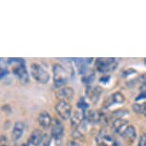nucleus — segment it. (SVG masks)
<instances>
[{
    "label": "nucleus",
    "instance_id": "1",
    "mask_svg": "<svg viewBox=\"0 0 146 146\" xmlns=\"http://www.w3.org/2000/svg\"><path fill=\"white\" fill-rule=\"evenodd\" d=\"M31 74L33 78L41 84H46L50 80V75L48 71L38 63H33L31 65Z\"/></svg>",
    "mask_w": 146,
    "mask_h": 146
},
{
    "label": "nucleus",
    "instance_id": "2",
    "mask_svg": "<svg viewBox=\"0 0 146 146\" xmlns=\"http://www.w3.org/2000/svg\"><path fill=\"white\" fill-rule=\"evenodd\" d=\"M53 76L54 83L56 88H60L67 83V72L61 65L54 64L53 66Z\"/></svg>",
    "mask_w": 146,
    "mask_h": 146
},
{
    "label": "nucleus",
    "instance_id": "3",
    "mask_svg": "<svg viewBox=\"0 0 146 146\" xmlns=\"http://www.w3.org/2000/svg\"><path fill=\"white\" fill-rule=\"evenodd\" d=\"M117 62L115 58H98L96 61V68L101 73L114 71L117 68Z\"/></svg>",
    "mask_w": 146,
    "mask_h": 146
},
{
    "label": "nucleus",
    "instance_id": "4",
    "mask_svg": "<svg viewBox=\"0 0 146 146\" xmlns=\"http://www.w3.org/2000/svg\"><path fill=\"white\" fill-rule=\"evenodd\" d=\"M56 110L57 115L62 118L63 120H67L72 115V106L67 101L59 100L56 104Z\"/></svg>",
    "mask_w": 146,
    "mask_h": 146
},
{
    "label": "nucleus",
    "instance_id": "5",
    "mask_svg": "<svg viewBox=\"0 0 146 146\" xmlns=\"http://www.w3.org/2000/svg\"><path fill=\"white\" fill-rule=\"evenodd\" d=\"M13 73L15 76L19 79V81L23 84L29 83V74L27 71V68L25 67V63H21L15 66H13Z\"/></svg>",
    "mask_w": 146,
    "mask_h": 146
},
{
    "label": "nucleus",
    "instance_id": "6",
    "mask_svg": "<svg viewBox=\"0 0 146 146\" xmlns=\"http://www.w3.org/2000/svg\"><path fill=\"white\" fill-rule=\"evenodd\" d=\"M63 136V125L61 121L58 119H54L51 126V137L60 142Z\"/></svg>",
    "mask_w": 146,
    "mask_h": 146
},
{
    "label": "nucleus",
    "instance_id": "7",
    "mask_svg": "<svg viewBox=\"0 0 146 146\" xmlns=\"http://www.w3.org/2000/svg\"><path fill=\"white\" fill-rule=\"evenodd\" d=\"M74 96H75L74 90L70 87H64V88H62V89L58 90V92L56 93V98H58L59 100L67 101V102L73 100Z\"/></svg>",
    "mask_w": 146,
    "mask_h": 146
},
{
    "label": "nucleus",
    "instance_id": "8",
    "mask_svg": "<svg viewBox=\"0 0 146 146\" xmlns=\"http://www.w3.org/2000/svg\"><path fill=\"white\" fill-rule=\"evenodd\" d=\"M38 123L43 129H49L52 126L53 119L48 112H41L38 115Z\"/></svg>",
    "mask_w": 146,
    "mask_h": 146
},
{
    "label": "nucleus",
    "instance_id": "9",
    "mask_svg": "<svg viewBox=\"0 0 146 146\" xmlns=\"http://www.w3.org/2000/svg\"><path fill=\"white\" fill-rule=\"evenodd\" d=\"M24 129H25V124H24V122H22V121H17V122H15V125H13V131H12L13 139L16 141V140H18L20 139V137L23 136Z\"/></svg>",
    "mask_w": 146,
    "mask_h": 146
},
{
    "label": "nucleus",
    "instance_id": "10",
    "mask_svg": "<svg viewBox=\"0 0 146 146\" xmlns=\"http://www.w3.org/2000/svg\"><path fill=\"white\" fill-rule=\"evenodd\" d=\"M84 117H85L84 113L82 111L74 112V115H72V117H71V125L74 130H76V129L81 124V122L83 121Z\"/></svg>",
    "mask_w": 146,
    "mask_h": 146
},
{
    "label": "nucleus",
    "instance_id": "11",
    "mask_svg": "<svg viewBox=\"0 0 146 146\" xmlns=\"http://www.w3.org/2000/svg\"><path fill=\"white\" fill-rule=\"evenodd\" d=\"M102 93V89L100 86H95V87H89L87 90V96H89V98L93 101L94 103L98 102V98Z\"/></svg>",
    "mask_w": 146,
    "mask_h": 146
},
{
    "label": "nucleus",
    "instance_id": "12",
    "mask_svg": "<svg viewBox=\"0 0 146 146\" xmlns=\"http://www.w3.org/2000/svg\"><path fill=\"white\" fill-rule=\"evenodd\" d=\"M42 136L43 135H42V133H41L40 130H35L31 134V137H30L27 145L28 146H38L40 144Z\"/></svg>",
    "mask_w": 146,
    "mask_h": 146
},
{
    "label": "nucleus",
    "instance_id": "13",
    "mask_svg": "<svg viewBox=\"0 0 146 146\" xmlns=\"http://www.w3.org/2000/svg\"><path fill=\"white\" fill-rule=\"evenodd\" d=\"M128 126V120L123 119V118H118L113 121V127L114 130L118 134H122Z\"/></svg>",
    "mask_w": 146,
    "mask_h": 146
},
{
    "label": "nucleus",
    "instance_id": "14",
    "mask_svg": "<svg viewBox=\"0 0 146 146\" xmlns=\"http://www.w3.org/2000/svg\"><path fill=\"white\" fill-rule=\"evenodd\" d=\"M121 137H122L125 140H127V141L132 142L134 139H136V137H137L136 129L131 125L127 126V128L125 129L124 132L121 134Z\"/></svg>",
    "mask_w": 146,
    "mask_h": 146
},
{
    "label": "nucleus",
    "instance_id": "15",
    "mask_svg": "<svg viewBox=\"0 0 146 146\" xmlns=\"http://www.w3.org/2000/svg\"><path fill=\"white\" fill-rule=\"evenodd\" d=\"M87 119L90 123L96 124V123L100 122V120H101L100 114H98V112L94 111V110H91L87 113Z\"/></svg>",
    "mask_w": 146,
    "mask_h": 146
},
{
    "label": "nucleus",
    "instance_id": "16",
    "mask_svg": "<svg viewBox=\"0 0 146 146\" xmlns=\"http://www.w3.org/2000/svg\"><path fill=\"white\" fill-rule=\"evenodd\" d=\"M133 110L137 114H146V102L135 103L133 105Z\"/></svg>",
    "mask_w": 146,
    "mask_h": 146
},
{
    "label": "nucleus",
    "instance_id": "17",
    "mask_svg": "<svg viewBox=\"0 0 146 146\" xmlns=\"http://www.w3.org/2000/svg\"><path fill=\"white\" fill-rule=\"evenodd\" d=\"M71 136L74 139V140H78V141H82V142L85 141V137L83 136V134L81 132H79L78 130H76H76H73Z\"/></svg>",
    "mask_w": 146,
    "mask_h": 146
},
{
    "label": "nucleus",
    "instance_id": "18",
    "mask_svg": "<svg viewBox=\"0 0 146 146\" xmlns=\"http://www.w3.org/2000/svg\"><path fill=\"white\" fill-rule=\"evenodd\" d=\"M111 100H112L113 103H122L125 98H124V96H123L122 94L117 92V93H115L114 95L112 96Z\"/></svg>",
    "mask_w": 146,
    "mask_h": 146
},
{
    "label": "nucleus",
    "instance_id": "19",
    "mask_svg": "<svg viewBox=\"0 0 146 146\" xmlns=\"http://www.w3.org/2000/svg\"><path fill=\"white\" fill-rule=\"evenodd\" d=\"M128 114V111H125V110H117V111L114 112L112 114V117L115 119H118V118H121L123 115H127Z\"/></svg>",
    "mask_w": 146,
    "mask_h": 146
},
{
    "label": "nucleus",
    "instance_id": "20",
    "mask_svg": "<svg viewBox=\"0 0 146 146\" xmlns=\"http://www.w3.org/2000/svg\"><path fill=\"white\" fill-rule=\"evenodd\" d=\"M51 139H52V137L48 136V135H46V134L43 135L42 139H41V141H40L41 146H50Z\"/></svg>",
    "mask_w": 146,
    "mask_h": 146
},
{
    "label": "nucleus",
    "instance_id": "21",
    "mask_svg": "<svg viewBox=\"0 0 146 146\" xmlns=\"http://www.w3.org/2000/svg\"><path fill=\"white\" fill-rule=\"evenodd\" d=\"M8 65H9V63H8V59H5V58L0 57V71H6Z\"/></svg>",
    "mask_w": 146,
    "mask_h": 146
},
{
    "label": "nucleus",
    "instance_id": "22",
    "mask_svg": "<svg viewBox=\"0 0 146 146\" xmlns=\"http://www.w3.org/2000/svg\"><path fill=\"white\" fill-rule=\"evenodd\" d=\"M0 146H10L8 139L5 136H2V135H0Z\"/></svg>",
    "mask_w": 146,
    "mask_h": 146
},
{
    "label": "nucleus",
    "instance_id": "23",
    "mask_svg": "<svg viewBox=\"0 0 146 146\" xmlns=\"http://www.w3.org/2000/svg\"><path fill=\"white\" fill-rule=\"evenodd\" d=\"M137 146H146V134H142L140 136Z\"/></svg>",
    "mask_w": 146,
    "mask_h": 146
},
{
    "label": "nucleus",
    "instance_id": "24",
    "mask_svg": "<svg viewBox=\"0 0 146 146\" xmlns=\"http://www.w3.org/2000/svg\"><path fill=\"white\" fill-rule=\"evenodd\" d=\"M78 108H80V109H81V111H82V110H85V109H87V108H88V104H87L86 102H85L83 98L79 100V102L78 103Z\"/></svg>",
    "mask_w": 146,
    "mask_h": 146
},
{
    "label": "nucleus",
    "instance_id": "25",
    "mask_svg": "<svg viewBox=\"0 0 146 146\" xmlns=\"http://www.w3.org/2000/svg\"><path fill=\"white\" fill-rule=\"evenodd\" d=\"M67 146H81V145L76 141H75V140H70V141H68Z\"/></svg>",
    "mask_w": 146,
    "mask_h": 146
},
{
    "label": "nucleus",
    "instance_id": "26",
    "mask_svg": "<svg viewBox=\"0 0 146 146\" xmlns=\"http://www.w3.org/2000/svg\"><path fill=\"white\" fill-rule=\"evenodd\" d=\"M8 75V70L6 71H0V79L4 78Z\"/></svg>",
    "mask_w": 146,
    "mask_h": 146
},
{
    "label": "nucleus",
    "instance_id": "27",
    "mask_svg": "<svg viewBox=\"0 0 146 146\" xmlns=\"http://www.w3.org/2000/svg\"><path fill=\"white\" fill-rule=\"evenodd\" d=\"M139 89L142 93H146V81L143 82V83L141 84V86H140Z\"/></svg>",
    "mask_w": 146,
    "mask_h": 146
},
{
    "label": "nucleus",
    "instance_id": "28",
    "mask_svg": "<svg viewBox=\"0 0 146 146\" xmlns=\"http://www.w3.org/2000/svg\"><path fill=\"white\" fill-rule=\"evenodd\" d=\"M2 109L5 110V111H7L8 113H11V111H12V109H11L10 105H8V104H6V105H5V106L2 107Z\"/></svg>",
    "mask_w": 146,
    "mask_h": 146
},
{
    "label": "nucleus",
    "instance_id": "29",
    "mask_svg": "<svg viewBox=\"0 0 146 146\" xmlns=\"http://www.w3.org/2000/svg\"><path fill=\"white\" fill-rule=\"evenodd\" d=\"M142 98H146V93H142L141 95H139V96H137V101L142 100Z\"/></svg>",
    "mask_w": 146,
    "mask_h": 146
},
{
    "label": "nucleus",
    "instance_id": "30",
    "mask_svg": "<svg viewBox=\"0 0 146 146\" xmlns=\"http://www.w3.org/2000/svg\"><path fill=\"white\" fill-rule=\"evenodd\" d=\"M113 146H119V145H118V144H117V142H115V144H114V145H113Z\"/></svg>",
    "mask_w": 146,
    "mask_h": 146
},
{
    "label": "nucleus",
    "instance_id": "31",
    "mask_svg": "<svg viewBox=\"0 0 146 146\" xmlns=\"http://www.w3.org/2000/svg\"><path fill=\"white\" fill-rule=\"evenodd\" d=\"M21 146H28V145H27V144H22Z\"/></svg>",
    "mask_w": 146,
    "mask_h": 146
},
{
    "label": "nucleus",
    "instance_id": "32",
    "mask_svg": "<svg viewBox=\"0 0 146 146\" xmlns=\"http://www.w3.org/2000/svg\"><path fill=\"white\" fill-rule=\"evenodd\" d=\"M144 63H145V65H146V58H145V60H144Z\"/></svg>",
    "mask_w": 146,
    "mask_h": 146
},
{
    "label": "nucleus",
    "instance_id": "33",
    "mask_svg": "<svg viewBox=\"0 0 146 146\" xmlns=\"http://www.w3.org/2000/svg\"><path fill=\"white\" fill-rule=\"evenodd\" d=\"M13 146H18V145H16V144H15V145H13Z\"/></svg>",
    "mask_w": 146,
    "mask_h": 146
},
{
    "label": "nucleus",
    "instance_id": "34",
    "mask_svg": "<svg viewBox=\"0 0 146 146\" xmlns=\"http://www.w3.org/2000/svg\"><path fill=\"white\" fill-rule=\"evenodd\" d=\"M145 115H146V114H145Z\"/></svg>",
    "mask_w": 146,
    "mask_h": 146
}]
</instances>
